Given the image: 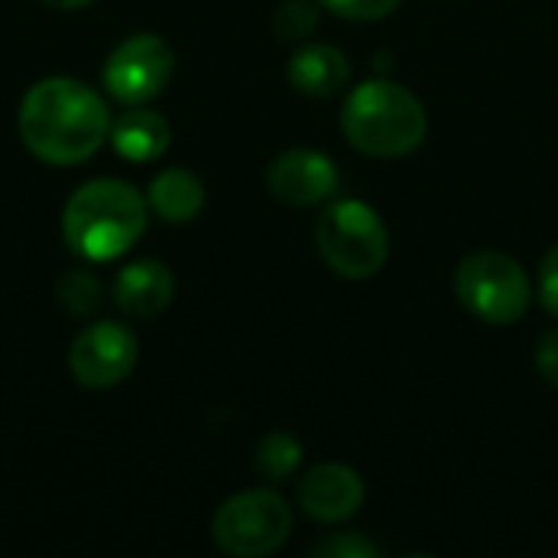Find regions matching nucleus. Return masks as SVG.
<instances>
[{
	"instance_id": "1",
	"label": "nucleus",
	"mask_w": 558,
	"mask_h": 558,
	"mask_svg": "<svg viewBox=\"0 0 558 558\" xmlns=\"http://www.w3.org/2000/svg\"><path fill=\"white\" fill-rule=\"evenodd\" d=\"M20 141L49 167H75L101 150L111 131L108 105L78 78H39L20 101Z\"/></svg>"
},
{
	"instance_id": "2",
	"label": "nucleus",
	"mask_w": 558,
	"mask_h": 558,
	"mask_svg": "<svg viewBox=\"0 0 558 558\" xmlns=\"http://www.w3.org/2000/svg\"><path fill=\"white\" fill-rule=\"evenodd\" d=\"M147 199L124 180L98 177L82 183L62 209L65 245L85 262H114L147 229Z\"/></svg>"
},
{
	"instance_id": "3",
	"label": "nucleus",
	"mask_w": 558,
	"mask_h": 558,
	"mask_svg": "<svg viewBox=\"0 0 558 558\" xmlns=\"http://www.w3.org/2000/svg\"><path fill=\"white\" fill-rule=\"evenodd\" d=\"M340 128L347 141L369 157H405L428 134V114L415 92L399 82L373 78L343 101Z\"/></svg>"
},
{
	"instance_id": "4",
	"label": "nucleus",
	"mask_w": 558,
	"mask_h": 558,
	"mask_svg": "<svg viewBox=\"0 0 558 558\" xmlns=\"http://www.w3.org/2000/svg\"><path fill=\"white\" fill-rule=\"evenodd\" d=\"M314 242L320 258L340 278L363 281L379 275L389 262V229L363 199L330 203L314 226Z\"/></svg>"
},
{
	"instance_id": "5",
	"label": "nucleus",
	"mask_w": 558,
	"mask_h": 558,
	"mask_svg": "<svg viewBox=\"0 0 558 558\" xmlns=\"http://www.w3.org/2000/svg\"><path fill=\"white\" fill-rule=\"evenodd\" d=\"M458 301L484 324H517L533 301V284L523 265L504 252H474L454 271Z\"/></svg>"
},
{
	"instance_id": "6",
	"label": "nucleus",
	"mask_w": 558,
	"mask_h": 558,
	"mask_svg": "<svg viewBox=\"0 0 558 558\" xmlns=\"http://www.w3.org/2000/svg\"><path fill=\"white\" fill-rule=\"evenodd\" d=\"M294 526V513L275 490L229 497L213 517V539L226 556L262 558L278 553Z\"/></svg>"
},
{
	"instance_id": "7",
	"label": "nucleus",
	"mask_w": 558,
	"mask_h": 558,
	"mask_svg": "<svg viewBox=\"0 0 558 558\" xmlns=\"http://www.w3.org/2000/svg\"><path fill=\"white\" fill-rule=\"evenodd\" d=\"M173 75V49L157 33H134L121 39L105 59L101 82L121 105H144L157 98Z\"/></svg>"
},
{
	"instance_id": "8",
	"label": "nucleus",
	"mask_w": 558,
	"mask_h": 558,
	"mask_svg": "<svg viewBox=\"0 0 558 558\" xmlns=\"http://www.w3.org/2000/svg\"><path fill=\"white\" fill-rule=\"evenodd\" d=\"M137 337L118 320L88 324L69 350V373L85 389H111L134 373Z\"/></svg>"
},
{
	"instance_id": "9",
	"label": "nucleus",
	"mask_w": 558,
	"mask_h": 558,
	"mask_svg": "<svg viewBox=\"0 0 558 558\" xmlns=\"http://www.w3.org/2000/svg\"><path fill=\"white\" fill-rule=\"evenodd\" d=\"M340 186L337 163L311 147H291L278 154L268 167V190L278 203L288 206H317L327 203Z\"/></svg>"
},
{
	"instance_id": "10",
	"label": "nucleus",
	"mask_w": 558,
	"mask_h": 558,
	"mask_svg": "<svg viewBox=\"0 0 558 558\" xmlns=\"http://www.w3.org/2000/svg\"><path fill=\"white\" fill-rule=\"evenodd\" d=\"M366 500L363 477L347 464H317L298 484L301 510L317 523H343Z\"/></svg>"
},
{
	"instance_id": "11",
	"label": "nucleus",
	"mask_w": 558,
	"mask_h": 558,
	"mask_svg": "<svg viewBox=\"0 0 558 558\" xmlns=\"http://www.w3.org/2000/svg\"><path fill=\"white\" fill-rule=\"evenodd\" d=\"M173 291H177V281L170 268L154 258L131 262L114 278V304L121 314L134 320H150L163 314L173 301Z\"/></svg>"
},
{
	"instance_id": "12",
	"label": "nucleus",
	"mask_w": 558,
	"mask_h": 558,
	"mask_svg": "<svg viewBox=\"0 0 558 558\" xmlns=\"http://www.w3.org/2000/svg\"><path fill=\"white\" fill-rule=\"evenodd\" d=\"M288 78L301 95L330 98L350 82V59L330 43H311L291 56Z\"/></svg>"
},
{
	"instance_id": "13",
	"label": "nucleus",
	"mask_w": 558,
	"mask_h": 558,
	"mask_svg": "<svg viewBox=\"0 0 558 558\" xmlns=\"http://www.w3.org/2000/svg\"><path fill=\"white\" fill-rule=\"evenodd\" d=\"M108 137H111L118 157H124L131 163H150V160H157V157L167 154L173 134H170V124H167L163 114L134 105L131 111H124L111 124Z\"/></svg>"
},
{
	"instance_id": "14",
	"label": "nucleus",
	"mask_w": 558,
	"mask_h": 558,
	"mask_svg": "<svg viewBox=\"0 0 558 558\" xmlns=\"http://www.w3.org/2000/svg\"><path fill=\"white\" fill-rule=\"evenodd\" d=\"M147 206L163 222H193L206 206L203 180L186 167H170L157 173L147 186Z\"/></svg>"
},
{
	"instance_id": "15",
	"label": "nucleus",
	"mask_w": 558,
	"mask_h": 558,
	"mask_svg": "<svg viewBox=\"0 0 558 558\" xmlns=\"http://www.w3.org/2000/svg\"><path fill=\"white\" fill-rule=\"evenodd\" d=\"M304 458V448L301 441L291 435V432H268L262 441H258V451H255V468L265 481H288L298 464Z\"/></svg>"
},
{
	"instance_id": "16",
	"label": "nucleus",
	"mask_w": 558,
	"mask_h": 558,
	"mask_svg": "<svg viewBox=\"0 0 558 558\" xmlns=\"http://www.w3.org/2000/svg\"><path fill=\"white\" fill-rule=\"evenodd\" d=\"M59 301L78 314V317H88L98 301H101V281L88 271V268H72L59 278Z\"/></svg>"
},
{
	"instance_id": "17",
	"label": "nucleus",
	"mask_w": 558,
	"mask_h": 558,
	"mask_svg": "<svg viewBox=\"0 0 558 558\" xmlns=\"http://www.w3.org/2000/svg\"><path fill=\"white\" fill-rule=\"evenodd\" d=\"M317 26V7L311 0H284L275 13V33L281 39H304Z\"/></svg>"
},
{
	"instance_id": "18",
	"label": "nucleus",
	"mask_w": 558,
	"mask_h": 558,
	"mask_svg": "<svg viewBox=\"0 0 558 558\" xmlns=\"http://www.w3.org/2000/svg\"><path fill=\"white\" fill-rule=\"evenodd\" d=\"M320 3L343 20H383L402 0H320Z\"/></svg>"
},
{
	"instance_id": "19",
	"label": "nucleus",
	"mask_w": 558,
	"mask_h": 558,
	"mask_svg": "<svg viewBox=\"0 0 558 558\" xmlns=\"http://www.w3.org/2000/svg\"><path fill=\"white\" fill-rule=\"evenodd\" d=\"M539 301L553 317H558V242L539 265Z\"/></svg>"
},
{
	"instance_id": "20",
	"label": "nucleus",
	"mask_w": 558,
	"mask_h": 558,
	"mask_svg": "<svg viewBox=\"0 0 558 558\" xmlns=\"http://www.w3.org/2000/svg\"><path fill=\"white\" fill-rule=\"evenodd\" d=\"M536 373L546 386L558 389V330H546L536 343Z\"/></svg>"
},
{
	"instance_id": "21",
	"label": "nucleus",
	"mask_w": 558,
	"mask_h": 558,
	"mask_svg": "<svg viewBox=\"0 0 558 558\" xmlns=\"http://www.w3.org/2000/svg\"><path fill=\"white\" fill-rule=\"evenodd\" d=\"M314 553H317V556H333V558L376 556V546H373V543H366L363 536H333V539L320 543Z\"/></svg>"
},
{
	"instance_id": "22",
	"label": "nucleus",
	"mask_w": 558,
	"mask_h": 558,
	"mask_svg": "<svg viewBox=\"0 0 558 558\" xmlns=\"http://www.w3.org/2000/svg\"><path fill=\"white\" fill-rule=\"evenodd\" d=\"M43 3L52 7V10H82V7H88L95 0H43Z\"/></svg>"
}]
</instances>
